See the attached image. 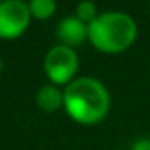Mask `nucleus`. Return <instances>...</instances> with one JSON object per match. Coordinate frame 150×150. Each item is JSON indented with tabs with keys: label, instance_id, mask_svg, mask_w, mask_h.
<instances>
[{
	"label": "nucleus",
	"instance_id": "nucleus-5",
	"mask_svg": "<svg viewBox=\"0 0 150 150\" xmlns=\"http://www.w3.org/2000/svg\"><path fill=\"white\" fill-rule=\"evenodd\" d=\"M57 38L63 46H78L88 40V25L76 17V15H67L57 25Z\"/></svg>",
	"mask_w": 150,
	"mask_h": 150
},
{
	"label": "nucleus",
	"instance_id": "nucleus-1",
	"mask_svg": "<svg viewBox=\"0 0 150 150\" xmlns=\"http://www.w3.org/2000/svg\"><path fill=\"white\" fill-rule=\"evenodd\" d=\"M65 110L82 125L99 124L110 110V93L97 78H74L63 91Z\"/></svg>",
	"mask_w": 150,
	"mask_h": 150
},
{
	"label": "nucleus",
	"instance_id": "nucleus-8",
	"mask_svg": "<svg viewBox=\"0 0 150 150\" xmlns=\"http://www.w3.org/2000/svg\"><path fill=\"white\" fill-rule=\"evenodd\" d=\"M74 15H76L80 21H84L86 25H89L99 13H97V6L91 2V0H82V2L76 6V13Z\"/></svg>",
	"mask_w": 150,
	"mask_h": 150
},
{
	"label": "nucleus",
	"instance_id": "nucleus-11",
	"mask_svg": "<svg viewBox=\"0 0 150 150\" xmlns=\"http://www.w3.org/2000/svg\"><path fill=\"white\" fill-rule=\"evenodd\" d=\"M0 2H4V0H0Z\"/></svg>",
	"mask_w": 150,
	"mask_h": 150
},
{
	"label": "nucleus",
	"instance_id": "nucleus-10",
	"mask_svg": "<svg viewBox=\"0 0 150 150\" xmlns=\"http://www.w3.org/2000/svg\"><path fill=\"white\" fill-rule=\"evenodd\" d=\"M0 70H2V57H0Z\"/></svg>",
	"mask_w": 150,
	"mask_h": 150
},
{
	"label": "nucleus",
	"instance_id": "nucleus-7",
	"mask_svg": "<svg viewBox=\"0 0 150 150\" xmlns=\"http://www.w3.org/2000/svg\"><path fill=\"white\" fill-rule=\"evenodd\" d=\"M27 6H29L30 17L38 19V21L50 19L55 13V10H57V2L55 0H29Z\"/></svg>",
	"mask_w": 150,
	"mask_h": 150
},
{
	"label": "nucleus",
	"instance_id": "nucleus-6",
	"mask_svg": "<svg viewBox=\"0 0 150 150\" xmlns=\"http://www.w3.org/2000/svg\"><path fill=\"white\" fill-rule=\"evenodd\" d=\"M36 105L40 106L44 112H57L63 105H65V97L63 91L57 86H42L36 93Z\"/></svg>",
	"mask_w": 150,
	"mask_h": 150
},
{
	"label": "nucleus",
	"instance_id": "nucleus-9",
	"mask_svg": "<svg viewBox=\"0 0 150 150\" xmlns=\"http://www.w3.org/2000/svg\"><path fill=\"white\" fill-rule=\"evenodd\" d=\"M131 150H150V139H148V137H141V139H137L135 143H133Z\"/></svg>",
	"mask_w": 150,
	"mask_h": 150
},
{
	"label": "nucleus",
	"instance_id": "nucleus-4",
	"mask_svg": "<svg viewBox=\"0 0 150 150\" xmlns=\"http://www.w3.org/2000/svg\"><path fill=\"white\" fill-rule=\"evenodd\" d=\"M30 11L25 0H4L0 2V38H19L30 25Z\"/></svg>",
	"mask_w": 150,
	"mask_h": 150
},
{
	"label": "nucleus",
	"instance_id": "nucleus-3",
	"mask_svg": "<svg viewBox=\"0 0 150 150\" xmlns=\"http://www.w3.org/2000/svg\"><path fill=\"white\" fill-rule=\"evenodd\" d=\"M78 53L69 46H53L44 57V72L53 86H69L78 72Z\"/></svg>",
	"mask_w": 150,
	"mask_h": 150
},
{
	"label": "nucleus",
	"instance_id": "nucleus-2",
	"mask_svg": "<svg viewBox=\"0 0 150 150\" xmlns=\"http://www.w3.org/2000/svg\"><path fill=\"white\" fill-rule=\"evenodd\" d=\"M137 23L125 11H105L88 25V40L103 53H122L137 40Z\"/></svg>",
	"mask_w": 150,
	"mask_h": 150
}]
</instances>
